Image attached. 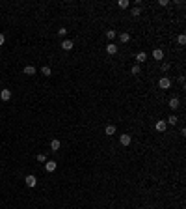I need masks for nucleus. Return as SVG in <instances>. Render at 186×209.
Listing matches in <instances>:
<instances>
[{
  "label": "nucleus",
  "instance_id": "obj_12",
  "mask_svg": "<svg viewBox=\"0 0 186 209\" xmlns=\"http://www.w3.org/2000/svg\"><path fill=\"white\" fill-rule=\"evenodd\" d=\"M119 41H121V43H129V41H130V34H129V32H121V34H119Z\"/></svg>",
  "mask_w": 186,
  "mask_h": 209
},
{
  "label": "nucleus",
  "instance_id": "obj_3",
  "mask_svg": "<svg viewBox=\"0 0 186 209\" xmlns=\"http://www.w3.org/2000/svg\"><path fill=\"white\" fill-rule=\"evenodd\" d=\"M26 187H35L37 185V177H35L34 174H30V176H26Z\"/></svg>",
  "mask_w": 186,
  "mask_h": 209
},
{
  "label": "nucleus",
  "instance_id": "obj_20",
  "mask_svg": "<svg viewBox=\"0 0 186 209\" xmlns=\"http://www.w3.org/2000/svg\"><path fill=\"white\" fill-rule=\"evenodd\" d=\"M177 43H179V45H186V35L181 34L179 37H177Z\"/></svg>",
  "mask_w": 186,
  "mask_h": 209
},
{
  "label": "nucleus",
  "instance_id": "obj_14",
  "mask_svg": "<svg viewBox=\"0 0 186 209\" xmlns=\"http://www.w3.org/2000/svg\"><path fill=\"white\" fill-rule=\"evenodd\" d=\"M22 71H24V75H30V77H32V75H35V67H34V65H24V69H22Z\"/></svg>",
  "mask_w": 186,
  "mask_h": 209
},
{
  "label": "nucleus",
  "instance_id": "obj_19",
  "mask_svg": "<svg viewBox=\"0 0 186 209\" xmlns=\"http://www.w3.org/2000/svg\"><path fill=\"white\" fill-rule=\"evenodd\" d=\"M177 121H179V118H177V116H175V114H171V116H169V118H168V123H171V125H175V123H177Z\"/></svg>",
  "mask_w": 186,
  "mask_h": 209
},
{
  "label": "nucleus",
  "instance_id": "obj_21",
  "mask_svg": "<svg viewBox=\"0 0 186 209\" xmlns=\"http://www.w3.org/2000/svg\"><path fill=\"white\" fill-rule=\"evenodd\" d=\"M140 13H141L140 7H132V11H130V15H132V17H140Z\"/></svg>",
  "mask_w": 186,
  "mask_h": 209
},
{
  "label": "nucleus",
  "instance_id": "obj_13",
  "mask_svg": "<svg viewBox=\"0 0 186 209\" xmlns=\"http://www.w3.org/2000/svg\"><path fill=\"white\" fill-rule=\"evenodd\" d=\"M169 108H173V110L179 108V99H177V97H171V99H169Z\"/></svg>",
  "mask_w": 186,
  "mask_h": 209
},
{
  "label": "nucleus",
  "instance_id": "obj_16",
  "mask_svg": "<svg viewBox=\"0 0 186 209\" xmlns=\"http://www.w3.org/2000/svg\"><path fill=\"white\" fill-rule=\"evenodd\" d=\"M60 140H56V138H54L52 142H50V148H52V151H58V149H60Z\"/></svg>",
  "mask_w": 186,
  "mask_h": 209
},
{
  "label": "nucleus",
  "instance_id": "obj_11",
  "mask_svg": "<svg viewBox=\"0 0 186 209\" xmlns=\"http://www.w3.org/2000/svg\"><path fill=\"white\" fill-rule=\"evenodd\" d=\"M104 135H106V136H112V135H116V125H106V129H104Z\"/></svg>",
  "mask_w": 186,
  "mask_h": 209
},
{
  "label": "nucleus",
  "instance_id": "obj_23",
  "mask_svg": "<svg viewBox=\"0 0 186 209\" xmlns=\"http://www.w3.org/2000/svg\"><path fill=\"white\" fill-rule=\"evenodd\" d=\"M37 161H39V163H47V155H45V153H39V155H37Z\"/></svg>",
  "mask_w": 186,
  "mask_h": 209
},
{
  "label": "nucleus",
  "instance_id": "obj_2",
  "mask_svg": "<svg viewBox=\"0 0 186 209\" xmlns=\"http://www.w3.org/2000/svg\"><path fill=\"white\" fill-rule=\"evenodd\" d=\"M119 142H121V146H130V142H132V136H130L129 133H125V135H121V136H119Z\"/></svg>",
  "mask_w": 186,
  "mask_h": 209
},
{
  "label": "nucleus",
  "instance_id": "obj_26",
  "mask_svg": "<svg viewBox=\"0 0 186 209\" xmlns=\"http://www.w3.org/2000/svg\"><path fill=\"white\" fill-rule=\"evenodd\" d=\"M158 4H160V6H169V0H160Z\"/></svg>",
  "mask_w": 186,
  "mask_h": 209
},
{
  "label": "nucleus",
  "instance_id": "obj_1",
  "mask_svg": "<svg viewBox=\"0 0 186 209\" xmlns=\"http://www.w3.org/2000/svg\"><path fill=\"white\" fill-rule=\"evenodd\" d=\"M169 86H171V80H169L168 77H162V78H158V88H162V90H168Z\"/></svg>",
  "mask_w": 186,
  "mask_h": 209
},
{
  "label": "nucleus",
  "instance_id": "obj_9",
  "mask_svg": "<svg viewBox=\"0 0 186 209\" xmlns=\"http://www.w3.org/2000/svg\"><path fill=\"white\" fill-rule=\"evenodd\" d=\"M45 170L47 172H54L56 170V161H47L45 163Z\"/></svg>",
  "mask_w": 186,
  "mask_h": 209
},
{
  "label": "nucleus",
  "instance_id": "obj_27",
  "mask_svg": "<svg viewBox=\"0 0 186 209\" xmlns=\"http://www.w3.org/2000/svg\"><path fill=\"white\" fill-rule=\"evenodd\" d=\"M4 41H6V35L0 34V45H4Z\"/></svg>",
  "mask_w": 186,
  "mask_h": 209
},
{
  "label": "nucleus",
  "instance_id": "obj_10",
  "mask_svg": "<svg viewBox=\"0 0 186 209\" xmlns=\"http://www.w3.org/2000/svg\"><path fill=\"white\" fill-rule=\"evenodd\" d=\"M145 60H147V52H143V50H141V52L136 54V62H138V64H143Z\"/></svg>",
  "mask_w": 186,
  "mask_h": 209
},
{
  "label": "nucleus",
  "instance_id": "obj_25",
  "mask_svg": "<svg viewBox=\"0 0 186 209\" xmlns=\"http://www.w3.org/2000/svg\"><path fill=\"white\" fill-rule=\"evenodd\" d=\"M58 34H60V35H67V28H63V26H62V28L58 30Z\"/></svg>",
  "mask_w": 186,
  "mask_h": 209
},
{
  "label": "nucleus",
  "instance_id": "obj_4",
  "mask_svg": "<svg viewBox=\"0 0 186 209\" xmlns=\"http://www.w3.org/2000/svg\"><path fill=\"white\" fill-rule=\"evenodd\" d=\"M155 129H156V131H158V133H164V131H166V129H168V123H166V121H164V120H158V121H156V123H155Z\"/></svg>",
  "mask_w": 186,
  "mask_h": 209
},
{
  "label": "nucleus",
  "instance_id": "obj_22",
  "mask_svg": "<svg viewBox=\"0 0 186 209\" xmlns=\"http://www.w3.org/2000/svg\"><path fill=\"white\" fill-rule=\"evenodd\" d=\"M106 37L108 39H116V30H108V32H106Z\"/></svg>",
  "mask_w": 186,
  "mask_h": 209
},
{
  "label": "nucleus",
  "instance_id": "obj_7",
  "mask_svg": "<svg viewBox=\"0 0 186 209\" xmlns=\"http://www.w3.org/2000/svg\"><path fill=\"white\" fill-rule=\"evenodd\" d=\"M106 52L112 54V56H114V54H117V45H116V43H108V45H106Z\"/></svg>",
  "mask_w": 186,
  "mask_h": 209
},
{
  "label": "nucleus",
  "instance_id": "obj_5",
  "mask_svg": "<svg viewBox=\"0 0 186 209\" xmlns=\"http://www.w3.org/2000/svg\"><path fill=\"white\" fill-rule=\"evenodd\" d=\"M0 99H2V101H9L11 99V90L4 88L2 92H0Z\"/></svg>",
  "mask_w": 186,
  "mask_h": 209
},
{
  "label": "nucleus",
  "instance_id": "obj_15",
  "mask_svg": "<svg viewBox=\"0 0 186 209\" xmlns=\"http://www.w3.org/2000/svg\"><path fill=\"white\" fill-rule=\"evenodd\" d=\"M41 75H45V77H50V75H52V69H50L49 65H43V67H41Z\"/></svg>",
  "mask_w": 186,
  "mask_h": 209
},
{
  "label": "nucleus",
  "instance_id": "obj_17",
  "mask_svg": "<svg viewBox=\"0 0 186 209\" xmlns=\"http://www.w3.org/2000/svg\"><path fill=\"white\" fill-rule=\"evenodd\" d=\"M130 73H132V75H140L141 73V67H140V65H132V67H130Z\"/></svg>",
  "mask_w": 186,
  "mask_h": 209
},
{
  "label": "nucleus",
  "instance_id": "obj_24",
  "mask_svg": "<svg viewBox=\"0 0 186 209\" xmlns=\"http://www.w3.org/2000/svg\"><path fill=\"white\" fill-rule=\"evenodd\" d=\"M169 67H171V65H169L168 62H164V64H162V71H164V73H166V71H169Z\"/></svg>",
  "mask_w": 186,
  "mask_h": 209
},
{
  "label": "nucleus",
  "instance_id": "obj_18",
  "mask_svg": "<svg viewBox=\"0 0 186 209\" xmlns=\"http://www.w3.org/2000/svg\"><path fill=\"white\" fill-rule=\"evenodd\" d=\"M117 4H119V7H121V10H126V7L130 6V2H129V0H119Z\"/></svg>",
  "mask_w": 186,
  "mask_h": 209
},
{
  "label": "nucleus",
  "instance_id": "obj_8",
  "mask_svg": "<svg viewBox=\"0 0 186 209\" xmlns=\"http://www.w3.org/2000/svg\"><path fill=\"white\" fill-rule=\"evenodd\" d=\"M153 58L158 60V62L164 60V50H162V49H155V50H153Z\"/></svg>",
  "mask_w": 186,
  "mask_h": 209
},
{
  "label": "nucleus",
  "instance_id": "obj_6",
  "mask_svg": "<svg viewBox=\"0 0 186 209\" xmlns=\"http://www.w3.org/2000/svg\"><path fill=\"white\" fill-rule=\"evenodd\" d=\"M73 47H74V43L71 41V39H63V41H62V49L63 50H71Z\"/></svg>",
  "mask_w": 186,
  "mask_h": 209
}]
</instances>
